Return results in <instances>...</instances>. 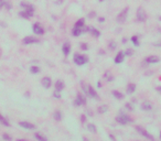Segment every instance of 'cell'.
<instances>
[{"instance_id":"6da1fadb","label":"cell","mask_w":161,"mask_h":141,"mask_svg":"<svg viewBox=\"0 0 161 141\" xmlns=\"http://www.w3.org/2000/svg\"><path fill=\"white\" fill-rule=\"evenodd\" d=\"M116 121L119 124V125H123V126H125L127 124H129L130 121H131V118L128 115L126 114H120V115H118L116 117Z\"/></svg>"},{"instance_id":"7a4b0ae2","label":"cell","mask_w":161,"mask_h":141,"mask_svg":"<svg viewBox=\"0 0 161 141\" xmlns=\"http://www.w3.org/2000/svg\"><path fill=\"white\" fill-rule=\"evenodd\" d=\"M136 130H137V132L139 133L140 136H142L144 138H146V139H148V140H154V137L152 134H150L148 131H147L146 129H144L142 127H140V126H136Z\"/></svg>"},{"instance_id":"3957f363","label":"cell","mask_w":161,"mask_h":141,"mask_svg":"<svg viewBox=\"0 0 161 141\" xmlns=\"http://www.w3.org/2000/svg\"><path fill=\"white\" fill-rule=\"evenodd\" d=\"M88 62V57L83 54H75L74 55V63L76 65H84Z\"/></svg>"},{"instance_id":"277c9868","label":"cell","mask_w":161,"mask_h":141,"mask_svg":"<svg viewBox=\"0 0 161 141\" xmlns=\"http://www.w3.org/2000/svg\"><path fill=\"white\" fill-rule=\"evenodd\" d=\"M137 20L139 22H145L147 20V13L141 7L137 9Z\"/></svg>"},{"instance_id":"5b68a950","label":"cell","mask_w":161,"mask_h":141,"mask_svg":"<svg viewBox=\"0 0 161 141\" xmlns=\"http://www.w3.org/2000/svg\"><path fill=\"white\" fill-rule=\"evenodd\" d=\"M128 12H129V8H128V7L124 8L123 10L120 11V13L117 16V21L118 22H125L126 19H127V16H128Z\"/></svg>"},{"instance_id":"8992f818","label":"cell","mask_w":161,"mask_h":141,"mask_svg":"<svg viewBox=\"0 0 161 141\" xmlns=\"http://www.w3.org/2000/svg\"><path fill=\"white\" fill-rule=\"evenodd\" d=\"M84 92L86 93L87 96H89V97H92V98H95V99H98L97 93H96V91H95V89L92 87L91 85H88L86 88H84Z\"/></svg>"},{"instance_id":"52a82bcc","label":"cell","mask_w":161,"mask_h":141,"mask_svg":"<svg viewBox=\"0 0 161 141\" xmlns=\"http://www.w3.org/2000/svg\"><path fill=\"white\" fill-rule=\"evenodd\" d=\"M144 62H146V64H157L160 62V57L158 55H149L145 59Z\"/></svg>"},{"instance_id":"ba28073f","label":"cell","mask_w":161,"mask_h":141,"mask_svg":"<svg viewBox=\"0 0 161 141\" xmlns=\"http://www.w3.org/2000/svg\"><path fill=\"white\" fill-rule=\"evenodd\" d=\"M32 31H33L35 34H38V35H41V34L44 33V29H43V27L41 25L40 23H34V24L32 25Z\"/></svg>"},{"instance_id":"9c48e42d","label":"cell","mask_w":161,"mask_h":141,"mask_svg":"<svg viewBox=\"0 0 161 141\" xmlns=\"http://www.w3.org/2000/svg\"><path fill=\"white\" fill-rule=\"evenodd\" d=\"M22 42H23V44H25V45H30V44L39 43L40 41L38 39H35V37H33V36H27V37H24Z\"/></svg>"},{"instance_id":"30bf717a","label":"cell","mask_w":161,"mask_h":141,"mask_svg":"<svg viewBox=\"0 0 161 141\" xmlns=\"http://www.w3.org/2000/svg\"><path fill=\"white\" fill-rule=\"evenodd\" d=\"M19 125H20V127H22V128H24V129H28V130L35 129V126L33 124L29 123V121H20Z\"/></svg>"},{"instance_id":"8fae6325","label":"cell","mask_w":161,"mask_h":141,"mask_svg":"<svg viewBox=\"0 0 161 141\" xmlns=\"http://www.w3.org/2000/svg\"><path fill=\"white\" fill-rule=\"evenodd\" d=\"M74 104H75V106L85 105L86 104V98L83 96V95H81V94H79V95H77V97H76V99H75V101H74Z\"/></svg>"},{"instance_id":"7c38bea8","label":"cell","mask_w":161,"mask_h":141,"mask_svg":"<svg viewBox=\"0 0 161 141\" xmlns=\"http://www.w3.org/2000/svg\"><path fill=\"white\" fill-rule=\"evenodd\" d=\"M125 56H126L125 52H118L117 55L115 56V63H116V64H120V63H123V62H124V60H125Z\"/></svg>"},{"instance_id":"4fadbf2b","label":"cell","mask_w":161,"mask_h":141,"mask_svg":"<svg viewBox=\"0 0 161 141\" xmlns=\"http://www.w3.org/2000/svg\"><path fill=\"white\" fill-rule=\"evenodd\" d=\"M33 11H30V10H22L20 13H19V16L21 17V18H23V19H30L32 16H33Z\"/></svg>"},{"instance_id":"5bb4252c","label":"cell","mask_w":161,"mask_h":141,"mask_svg":"<svg viewBox=\"0 0 161 141\" xmlns=\"http://www.w3.org/2000/svg\"><path fill=\"white\" fill-rule=\"evenodd\" d=\"M141 109L145 110V111H149V110L152 109V104H151L150 101H148V100H145L141 104Z\"/></svg>"},{"instance_id":"9a60e30c","label":"cell","mask_w":161,"mask_h":141,"mask_svg":"<svg viewBox=\"0 0 161 141\" xmlns=\"http://www.w3.org/2000/svg\"><path fill=\"white\" fill-rule=\"evenodd\" d=\"M42 85H43L44 88H50L52 85V79L50 77H44L42 79Z\"/></svg>"},{"instance_id":"2e32d148","label":"cell","mask_w":161,"mask_h":141,"mask_svg":"<svg viewBox=\"0 0 161 141\" xmlns=\"http://www.w3.org/2000/svg\"><path fill=\"white\" fill-rule=\"evenodd\" d=\"M63 89H64V83L62 81H56V83H55V91L61 93Z\"/></svg>"},{"instance_id":"e0dca14e","label":"cell","mask_w":161,"mask_h":141,"mask_svg":"<svg viewBox=\"0 0 161 141\" xmlns=\"http://www.w3.org/2000/svg\"><path fill=\"white\" fill-rule=\"evenodd\" d=\"M21 7L24 9V10H30V11H33L34 12V7L32 4L28 3V2H21Z\"/></svg>"},{"instance_id":"ac0fdd59","label":"cell","mask_w":161,"mask_h":141,"mask_svg":"<svg viewBox=\"0 0 161 141\" xmlns=\"http://www.w3.org/2000/svg\"><path fill=\"white\" fill-rule=\"evenodd\" d=\"M136 92V84L130 83L127 85V93L128 94H134Z\"/></svg>"},{"instance_id":"d6986e66","label":"cell","mask_w":161,"mask_h":141,"mask_svg":"<svg viewBox=\"0 0 161 141\" xmlns=\"http://www.w3.org/2000/svg\"><path fill=\"white\" fill-rule=\"evenodd\" d=\"M113 96L116 98V99H118V100H121V99H124V97H125L123 93L118 92V91H113Z\"/></svg>"},{"instance_id":"ffe728a7","label":"cell","mask_w":161,"mask_h":141,"mask_svg":"<svg viewBox=\"0 0 161 141\" xmlns=\"http://www.w3.org/2000/svg\"><path fill=\"white\" fill-rule=\"evenodd\" d=\"M62 51H63L64 55H68V54H70V52H71V45L65 43V44L62 46Z\"/></svg>"},{"instance_id":"44dd1931","label":"cell","mask_w":161,"mask_h":141,"mask_svg":"<svg viewBox=\"0 0 161 141\" xmlns=\"http://www.w3.org/2000/svg\"><path fill=\"white\" fill-rule=\"evenodd\" d=\"M87 130H88L89 132H92V133H96V132H97V128L95 127L94 124H88V125H87Z\"/></svg>"},{"instance_id":"7402d4cb","label":"cell","mask_w":161,"mask_h":141,"mask_svg":"<svg viewBox=\"0 0 161 141\" xmlns=\"http://www.w3.org/2000/svg\"><path fill=\"white\" fill-rule=\"evenodd\" d=\"M131 42L134 43V45L136 46H139L140 45V42H139V36L138 35H134V36H131Z\"/></svg>"},{"instance_id":"603a6c76","label":"cell","mask_w":161,"mask_h":141,"mask_svg":"<svg viewBox=\"0 0 161 141\" xmlns=\"http://www.w3.org/2000/svg\"><path fill=\"white\" fill-rule=\"evenodd\" d=\"M0 123H1L3 126H6V127H10V124H9V121L4 118V117L0 114Z\"/></svg>"},{"instance_id":"cb8c5ba5","label":"cell","mask_w":161,"mask_h":141,"mask_svg":"<svg viewBox=\"0 0 161 141\" xmlns=\"http://www.w3.org/2000/svg\"><path fill=\"white\" fill-rule=\"evenodd\" d=\"M53 118H54L55 120H57V121L62 120V114H61L60 111H55L54 114H53Z\"/></svg>"},{"instance_id":"d4e9b609","label":"cell","mask_w":161,"mask_h":141,"mask_svg":"<svg viewBox=\"0 0 161 141\" xmlns=\"http://www.w3.org/2000/svg\"><path fill=\"white\" fill-rule=\"evenodd\" d=\"M34 139H36V140H39V141H47L48 139L45 138V137H43V136H41L40 133H34Z\"/></svg>"},{"instance_id":"484cf974","label":"cell","mask_w":161,"mask_h":141,"mask_svg":"<svg viewBox=\"0 0 161 141\" xmlns=\"http://www.w3.org/2000/svg\"><path fill=\"white\" fill-rule=\"evenodd\" d=\"M84 25H85V21H84V19H80V20L75 23V27H79V28H83Z\"/></svg>"},{"instance_id":"4316f807","label":"cell","mask_w":161,"mask_h":141,"mask_svg":"<svg viewBox=\"0 0 161 141\" xmlns=\"http://www.w3.org/2000/svg\"><path fill=\"white\" fill-rule=\"evenodd\" d=\"M89 32H91L92 34H93V36H94V37H98V36L100 35V32H99L98 30H96V29H91V31H89Z\"/></svg>"},{"instance_id":"83f0119b","label":"cell","mask_w":161,"mask_h":141,"mask_svg":"<svg viewBox=\"0 0 161 141\" xmlns=\"http://www.w3.org/2000/svg\"><path fill=\"white\" fill-rule=\"evenodd\" d=\"M30 72L32 74H39L40 73V67H38V66H32L30 68Z\"/></svg>"},{"instance_id":"f1b7e54d","label":"cell","mask_w":161,"mask_h":141,"mask_svg":"<svg viewBox=\"0 0 161 141\" xmlns=\"http://www.w3.org/2000/svg\"><path fill=\"white\" fill-rule=\"evenodd\" d=\"M104 76H105V78H106L108 82H112V81H113V78H114V77H113V75L110 74V72H106V73L104 74Z\"/></svg>"},{"instance_id":"f546056e","label":"cell","mask_w":161,"mask_h":141,"mask_svg":"<svg viewBox=\"0 0 161 141\" xmlns=\"http://www.w3.org/2000/svg\"><path fill=\"white\" fill-rule=\"evenodd\" d=\"M108 110V108H107V106H100L99 108H98V112H100V114H104V112H106Z\"/></svg>"},{"instance_id":"4dcf8cb0","label":"cell","mask_w":161,"mask_h":141,"mask_svg":"<svg viewBox=\"0 0 161 141\" xmlns=\"http://www.w3.org/2000/svg\"><path fill=\"white\" fill-rule=\"evenodd\" d=\"M116 48H117V44H116V42H115V41H110V42H109V49L112 50V51H114V50L116 49Z\"/></svg>"},{"instance_id":"1f68e13d","label":"cell","mask_w":161,"mask_h":141,"mask_svg":"<svg viewBox=\"0 0 161 141\" xmlns=\"http://www.w3.org/2000/svg\"><path fill=\"white\" fill-rule=\"evenodd\" d=\"M125 106H126V108H127L128 110H130V111L134 110V107H132V105H131V104H129V102H127V104H126Z\"/></svg>"},{"instance_id":"d6a6232c","label":"cell","mask_w":161,"mask_h":141,"mask_svg":"<svg viewBox=\"0 0 161 141\" xmlns=\"http://www.w3.org/2000/svg\"><path fill=\"white\" fill-rule=\"evenodd\" d=\"M132 53H134V51H132L131 49H128L126 52H125V54L126 55H128V56H130V55H132Z\"/></svg>"},{"instance_id":"836d02e7","label":"cell","mask_w":161,"mask_h":141,"mask_svg":"<svg viewBox=\"0 0 161 141\" xmlns=\"http://www.w3.org/2000/svg\"><path fill=\"white\" fill-rule=\"evenodd\" d=\"M2 138L4 139V140H11L12 138L10 137V136H9V134H7V133H4L3 136H2Z\"/></svg>"},{"instance_id":"e575fe53","label":"cell","mask_w":161,"mask_h":141,"mask_svg":"<svg viewBox=\"0 0 161 141\" xmlns=\"http://www.w3.org/2000/svg\"><path fill=\"white\" fill-rule=\"evenodd\" d=\"M54 96H55V98H61V94H60V92L55 91L54 92Z\"/></svg>"},{"instance_id":"d590c367","label":"cell","mask_w":161,"mask_h":141,"mask_svg":"<svg viewBox=\"0 0 161 141\" xmlns=\"http://www.w3.org/2000/svg\"><path fill=\"white\" fill-rule=\"evenodd\" d=\"M81 48H82L83 50H88V45H86L85 43H82V44H81Z\"/></svg>"},{"instance_id":"8d00e7d4","label":"cell","mask_w":161,"mask_h":141,"mask_svg":"<svg viewBox=\"0 0 161 141\" xmlns=\"http://www.w3.org/2000/svg\"><path fill=\"white\" fill-rule=\"evenodd\" d=\"M4 6H6V7L8 8V10H10V9H11V7H12L10 2H6V3H4Z\"/></svg>"},{"instance_id":"74e56055","label":"cell","mask_w":161,"mask_h":141,"mask_svg":"<svg viewBox=\"0 0 161 141\" xmlns=\"http://www.w3.org/2000/svg\"><path fill=\"white\" fill-rule=\"evenodd\" d=\"M4 3H6V1H4V0H0V9H1L4 6Z\"/></svg>"},{"instance_id":"f35d334b","label":"cell","mask_w":161,"mask_h":141,"mask_svg":"<svg viewBox=\"0 0 161 141\" xmlns=\"http://www.w3.org/2000/svg\"><path fill=\"white\" fill-rule=\"evenodd\" d=\"M156 91H157L158 93H160V94H161V85H160V86H157V87H156Z\"/></svg>"},{"instance_id":"ab89813d","label":"cell","mask_w":161,"mask_h":141,"mask_svg":"<svg viewBox=\"0 0 161 141\" xmlns=\"http://www.w3.org/2000/svg\"><path fill=\"white\" fill-rule=\"evenodd\" d=\"M98 20H99V22H104V21H105V18H103V17H100V18L98 19Z\"/></svg>"},{"instance_id":"60d3db41","label":"cell","mask_w":161,"mask_h":141,"mask_svg":"<svg viewBox=\"0 0 161 141\" xmlns=\"http://www.w3.org/2000/svg\"><path fill=\"white\" fill-rule=\"evenodd\" d=\"M154 45H156V46H158V48H161V42H159V43H156Z\"/></svg>"},{"instance_id":"b9f144b4","label":"cell","mask_w":161,"mask_h":141,"mask_svg":"<svg viewBox=\"0 0 161 141\" xmlns=\"http://www.w3.org/2000/svg\"><path fill=\"white\" fill-rule=\"evenodd\" d=\"M109 137H110V139H113V140H115V137H114V136H112V134H110V136H109Z\"/></svg>"},{"instance_id":"7bdbcfd3","label":"cell","mask_w":161,"mask_h":141,"mask_svg":"<svg viewBox=\"0 0 161 141\" xmlns=\"http://www.w3.org/2000/svg\"><path fill=\"white\" fill-rule=\"evenodd\" d=\"M98 1H99V2H103V1H105V0H98Z\"/></svg>"},{"instance_id":"ee69618b","label":"cell","mask_w":161,"mask_h":141,"mask_svg":"<svg viewBox=\"0 0 161 141\" xmlns=\"http://www.w3.org/2000/svg\"><path fill=\"white\" fill-rule=\"evenodd\" d=\"M159 21H160V22H161V17H159Z\"/></svg>"},{"instance_id":"f6af8a7d","label":"cell","mask_w":161,"mask_h":141,"mask_svg":"<svg viewBox=\"0 0 161 141\" xmlns=\"http://www.w3.org/2000/svg\"><path fill=\"white\" fill-rule=\"evenodd\" d=\"M159 137H160V140H161V132H160V136H159Z\"/></svg>"}]
</instances>
